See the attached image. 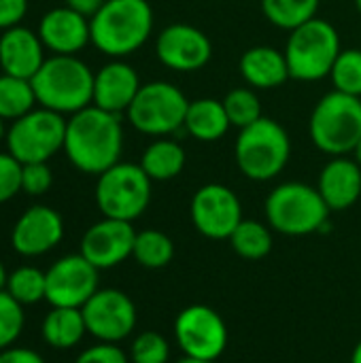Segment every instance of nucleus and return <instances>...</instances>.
I'll return each instance as SVG.
<instances>
[{"instance_id":"obj_15","label":"nucleus","mask_w":361,"mask_h":363,"mask_svg":"<svg viewBox=\"0 0 361 363\" xmlns=\"http://www.w3.org/2000/svg\"><path fill=\"white\" fill-rule=\"evenodd\" d=\"M98 268L89 264L81 253L60 257L45 272L47 296L51 306L83 308L85 302L98 291Z\"/></svg>"},{"instance_id":"obj_18","label":"nucleus","mask_w":361,"mask_h":363,"mask_svg":"<svg viewBox=\"0 0 361 363\" xmlns=\"http://www.w3.org/2000/svg\"><path fill=\"white\" fill-rule=\"evenodd\" d=\"M36 32L51 55H77L91 43L89 17L66 4L47 11L38 21Z\"/></svg>"},{"instance_id":"obj_31","label":"nucleus","mask_w":361,"mask_h":363,"mask_svg":"<svg viewBox=\"0 0 361 363\" xmlns=\"http://www.w3.org/2000/svg\"><path fill=\"white\" fill-rule=\"evenodd\" d=\"M223 106H226V113H228L232 128H238V130H243V128H247V125H251L264 117L257 89H253L249 85L230 89L223 98Z\"/></svg>"},{"instance_id":"obj_5","label":"nucleus","mask_w":361,"mask_h":363,"mask_svg":"<svg viewBox=\"0 0 361 363\" xmlns=\"http://www.w3.org/2000/svg\"><path fill=\"white\" fill-rule=\"evenodd\" d=\"M264 213L274 232L283 236H309L326 228L332 211L317 187L302 181H287L268 194Z\"/></svg>"},{"instance_id":"obj_26","label":"nucleus","mask_w":361,"mask_h":363,"mask_svg":"<svg viewBox=\"0 0 361 363\" xmlns=\"http://www.w3.org/2000/svg\"><path fill=\"white\" fill-rule=\"evenodd\" d=\"M230 245L234 253L245 259H264L274 245L272 228L255 219H243L232 232Z\"/></svg>"},{"instance_id":"obj_33","label":"nucleus","mask_w":361,"mask_h":363,"mask_svg":"<svg viewBox=\"0 0 361 363\" xmlns=\"http://www.w3.org/2000/svg\"><path fill=\"white\" fill-rule=\"evenodd\" d=\"M23 306L6 291H0V351L13 347L23 330Z\"/></svg>"},{"instance_id":"obj_25","label":"nucleus","mask_w":361,"mask_h":363,"mask_svg":"<svg viewBox=\"0 0 361 363\" xmlns=\"http://www.w3.org/2000/svg\"><path fill=\"white\" fill-rule=\"evenodd\" d=\"M40 334H43V340L51 349L68 351V349L77 347L83 340V336L87 334V325H85L81 308L51 306V311L43 319Z\"/></svg>"},{"instance_id":"obj_3","label":"nucleus","mask_w":361,"mask_h":363,"mask_svg":"<svg viewBox=\"0 0 361 363\" xmlns=\"http://www.w3.org/2000/svg\"><path fill=\"white\" fill-rule=\"evenodd\" d=\"M36 102L60 115H74L94 104V70L77 55H51L32 77Z\"/></svg>"},{"instance_id":"obj_14","label":"nucleus","mask_w":361,"mask_h":363,"mask_svg":"<svg viewBox=\"0 0 361 363\" xmlns=\"http://www.w3.org/2000/svg\"><path fill=\"white\" fill-rule=\"evenodd\" d=\"M87 334L100 342H121L136 328V306L119 289H98L81 308Z\"/></svg>"},{"instance_id":"obj_23","label":"nucleus","mask_w":361,"mask_h":363,"mask_svg":"<svg viewBox=\"0 0 361 363\" xmlns=\"http://www.w3.org/2000/svg\"><path fill=\"white\" fill-rule=\"evenodd\" d=\"M232 128L223 100L217 98H196L189 102L183 130L198 143H217Z\"/></svg>"},{"instance_id":"obj_45","label":"nucleus","mask_w":361,"mask_h":363,"mask_svg":"<svg viewBox=\"0 0 361 363\" xmlns=\"http://www.w3.org/2000/svg\"><path fill=\"white\" fill-rule=\"evenodd\" d=\"M177 363H215V362H202V359H191V357H183V359H179Z\"/></svg>"},{"instance_id":"obj_35","label":"nucleus","mask_w":361,"mask_h":363,"mask_svg":"<svg viewBox=\"0 0 361 363\" xmlns=\"http://www.w3.org/2000/svg\"><path fill=\"white\" fill-rule=\"evenodd\" d=\"M53 185V172L47 162L23 164L21 168V191L28 196H43Z\"/></svg>"},{"instance_id":"obj_43","label":"nucleus","mask_w":361,"mask_h":363,"mask_svg":"<svg viewBox=\"0 0 361 363\" xmlns=\"http://www.w3.org/2000/svg\"><path fill=\"white\" fill-rule=\"evenodd\" d=\"M6 132H9V128H6V121L0 117V143H2V140H6Z\"/></svg>"},{"instance_id":"obj_38","label":"nucleus","mask_w":361,"mask_h":363,"mask_svg":"<svg viewBox=\"0 0 361 363\" xmlns=\"http://www.w3.org/2000/svg\"><path fill=\"white\" fill-rule=\"evenodd\" d=\"M28 13V0H0V32L19 26Z\"/></svg>"},{"instance_id":"obj_7","label":"nucleus","mask_w":361,"mask_h":363,"mask_svg":"<svg viewBox=\"0 0 361 363\" xmlns=\"http://www.w3.org/2000/svg\"><path fill=\"white\" fill-rule=\"evenodd\" d=\"M283 51L287 57L289 77L294 81L315 83L330 77L343 45L334 23L323 17H315L289 32Z\"/></svg>"},{"instance_id":"obj_44","label":"nucleus","mask_w":361,"mask_h":363,"mask_svg":"<svg viewBox=\"0 0 361 363\" xmlns=\"http://www.w3.org/2000/svg\"><path fill=\"white\" fill-rule=\"evenodd\" d=\"M351 155H353V160H355V162L361 166V138H360V143L355 145V149H353V153H351Z\"/></svg>"},{"instance_id":"obj_41","label":"nucleus","mask_w":361,"mask_h":363,"mask_svg":"<svg viewBox=\"0 0 361 363\" xmlns=\"http://www.w3.org/2000/svg\"><path fill=\"white\" fill-rule=\"evenodd\" d=\"M6 279H9V274H6V270H4V264L0 262V291L6 287Z\"/></svg>"},{"instance_id":"obj_13","label":"nucleus","mask_w":361,"mask_h":363,"mask_svg":"<svg viewBox=\"0 0 361 363\" xmlns=\"http://www.w3.org/2000/svg\"><path fill=\"white\" fill-rule=\"evenodd\" d=\"M155 55L172 72H198L213 57L209 34L191 23H168L155 36Z\"/></svg>"},{"instance_id":"obj_32","label":"nucleus","mask_w":361,"mask_h":363,"mask_svg":"<svg viewBox=\"0 0 361 363\" xmlns=\"http://www.w3.org/2000/svg\"><path fill=\"white\" fill-rule=\"evenodd\" d=\"M330 81L336 91L361 98V49H343L332 66Z\"/></svg>"},{"instance_id":"obj_34","label":"nucleus","mask_w":361,"mask_h":363,"mask_svg":"<svg viewBox=\"0 0 361 363\" xmlns=\"http://www.w3.org/2000/svg\"><path fill=\"white\" fill-rule=\"evenodd\" d=\"M170 345L160 332H143L134 338L130 363H168Z\"/></svg>"},{"instance_id":"obj_11","label":"nucleus","mask_w":361,"mask_h":363,"mask_svg":"<svg viewBox=\"0 0 361 363\" xmlns=\"http://www.w3.org/2000/svg\"><path fill=\"white\" fill-rule=\"evenodd\" d=\"M174 338L185 357L217 362L228 349V325L211 306L191 304L177 315Z\"/></svg>"},{"instance_id":"obj_27","label":"nucleus","mask_w":361,"mask_h":363,"mask_svg":"<svg viewBox=\"0 0 361 363\" xmlns=\"http://www.w3.org/2000/svg\"><path fill=\"white\" fill-rule=\"evenodd\" d=\"M264 17L279 30H296L319 13L321 0H262Z\"/></svg>"},{"instance_id":"obj_8","label":"nucleus","mask_w":361,"mask_h":363,"mask_svg":"<svg viewBox=\"0 0 361 363\" xmlns=\"http://www.w3.org/2000/svg\"><path fill=\"white\" fill-rule=\"evenodd\" d=\"M189 102L191 100H187L183 89L170 81H149L138 89L134 102L126 111V119L145 136H172L183 130Z\"/></svg>"},{"instance_id":"obj_6","label":"nucleus","mask_w":361,"mask_h":363,"mask_svg":"<svg viewBox=\"0 0 361 363\" xmlns=\"http://www.w3.org/2000/svg\"><path fill=\"white\" fill-rule=\"evenodd\" d=\"M309 136L330 157L353 153L361 138V98L336 89L321 96L309 119Z\"/></svg>"},{"instance_id":"obj_16","label":"nucleus","mask_w":361,"mask_h":363,"mask_svg":"<svg viewBox=\"0 0 361 363\" xmlns=\"http://www.w3.org/2000/svg\"><path fill=\"white\" fill-rule=\"evenodd\" d=\"M136 230L130 221L104 217L87 228L81 238V255L98 270H109L132 257Z\"/></svg>"},{"instance_id":"obj_37","label":"nucleus","mask_w":361,"mask_h":363,"mask_svg":"<svg viewBox=\"0 0 361 363\" xmlns=\"http://www.w3.org/2000/svg\"><path fill=\"white\" fill-rule=\"evenodd\" d=\"M74 363H130V357L113 342H100L85 349Z\"/></svg>"},{"instance_id":"obj_30","label":"nucleus","mask_w":361,"mask_h":363,"mask_svg":"<svg viewBox=\"0 0 361 363\" xmlns=\"http://www.w3.org/2000/svg\"><path fill=\"white\" fill-rule=\"evenodd\" d=\"M21 306H32L45 300L47 296V277L43 270L34 266H21L13 270L6 279L4 287Z\"/></svg>"},{"instance_id":"obj_39","label":"nucleus","mask_w":361,"mask_h":363,"mask_svg":"<svg viewBox=\"0 0 361 363\" xmlns=\"http://www.w3.org/2000/svg\"><path fill=\"white\" fill-rule=\"evenodd\" d=\"M0 363H45V359L36 351L9 347V349L0 351Z\"/></svg>"},{"instance_id":"obj_12","label":"nucleus","mask_w":361,"mask_h":363,"mask_svg":"<svg viewBox=\"0 0 361 363\" xmlns=\"http://www.w3.org/2000/svg\"><path fill=\"white\" fill-rule=\"evenodd\" d=\"M194 228L211 240H230L243 221V204L234 189L221 183L202 185L189 204Z\"/></svg>"},{"instance_id":"obj_1","label":"nucleus","mask_w":361,"mask_h":363,"mask_svg":"<svg viewBox=\"0 0 361 363\" xmlns=\"http://www.w3.org/2000/svg\"><path fill=\"white\" fill-rule=\"evenodd\" d=\"M123 138L121 115L91 104L66 119L64 153L79 172L98 177L121 162Z\"/></svg>"},{"instance_id":"obj_9","label":"nucleus","mask_w":361,"mask_h":363,"mask_svg":"<svg viewBox=\"0 0 361 363\" xmlns=\"http://www.w3.org/2000/svg\"><path fill=\"white\" fill-rule=\"evenodd\" d=\"M151 179L140 164L119 162L98 174L96 181V204L104 217L134 221L151 202Z\"/></svg>"},{"instance_id":"obj_47","label":"nucleus","mask_w":361,"mask_h":363,"mask_svg":"<svg viewBox=\"0 0 361 363\" xmlns=\"http://www.w3.org/2000/svg\"><path fill=\"white\" fill-rule=\"evenodd\" d=\"M260 2H262V0H260Z\"/></svg>"},{"instance_id":"obj_24","label":"nucleus","mask_w":361,"mask_h":363,"mask_svg":"<svg viewBox=\"0 0 361 363\" xmlns=\"http://www.w3.org/2000/svg\"><path fill=\"white\" fill-rule=\"evenodd\" d=\"M185 164L187 153L183 145L170 136L153 138L140 155V166L151 181H170L183 172Z\"/></svg>"},{"instance_id":"obj_42","label":"nucleus","mask_w":361,"mask_h":363,"mask_svg":"<svg viewBox=\"0 0 361 363\" xmlns=\"http://www.w3.org/2000/svg\"><path fill=\"white\" fill-rule=\"evenodd\" d=\"M351 363H361V340L355 345L353 355H351Z\"/></svg>"},{"instance_id":"obj_21","label":"nucleus","mask_w":361,"mask_h":363,"mask_svg":"<svg viewBox=\"0 0 361 363\" xmlns=\"http://www.w3.org/2000/svg\"><path fill=\"white\" fill-rule=\"evenodd\" d=\"M317 189L330 211H347L361 196V166L349 155L332 157L319 172Z\"/></svg>"},{"instance_id":"obj_10","label":"nucleus","mask_w":361,"mask_h":363,"mask_svg":"<svg viewBox=\"0 0 361 363\" xmlns=\"http://www.w3.org/2000/svg\"><path fill=\"white\" fill-rule=\"evenodd\" d=\"M66 117L49 108H32L28 115L11 121L6 132V151L21 164L49 162L64 151Z\"/></svg>"},{"instance_id":"obj_19","label":"nucleus","mask_w":361,"mask_h":363,"mask_svg":"<svg viewBox=\"0 0 361 363\" xmlns=\"http://www.w3.org/2000/svg\"><path fill=\"white\" fill-rule=\"evenodd\" d=\"M143 81L132 64L126 60H109L94 72V106L126 115Z\"/></svg>"},{"instance_id":"obj_2","label":"nucleus","mask_w":361,"mask_h":363,"mask_svg":"<svg viewBox=\"0 0 361 363\" xmlns=\"http://www.w3.org/2000/svg\"><path fill=\"white\" fill-rule=\"evenodd\" d=\"M153 6L149 0H106L91 17V45L111 60H123L153 34Z\"/></svg>"},{"instance_id":"obj_20","label":"nucleus","mask_w":361,"mask_h":363,"mask_svg":"<svg viewBox=\"0 0 361 363\" xmlns=\"http://www.w3.org/2000/svg\"><path fill=\"white\" fill-rule=\"evenodd\" d=\"M45 45L38 32L26 26H13L0 34V68L4 74L32 81L38 68L45 64Z\"/></svg>"},{"instance_id":"obj_40","label":"nucleus","mask_w":361,"mask_h":363,"mask_svg":"<svg viewBox=\"0 0 361 363\" xmlns=\"http://www.w3.org/2000/svg\"><path fill=\"white\" fill-rule=\"evenodd\" d=\"M104 2H106V0H66V6L79 11V13L85 15V17H91Z\"/></svg>"},{"instance_id":"obj_29","label":"nucleus","mask_w":361,"mask_h":363,"mask_svg":"<svg viewBox=\"0 0 361 363\" xmlns=\"http://www.w3.org/2000/svg\"><path fill=\"white\" fill-rule=\"evenodd\" d=\"M132 257L143 268L162 270L174 257V242L162 230H143V232H136Z\"/></svg>"},{"instance_id":"obj_17","label":"nucleus","mask_w":361,"mask_h":363,"mask_svg":"<svg viewBox=\"0 0 361 363\" xmlns=\"http://www.w3.org/2000/svg\"><path fill=\"white\" fill-rule=\"evenodd\" d=\"M64 238L62 215L45 204L26 208L11 230V245L23 257H38L55 249Z\"/></svg>"},{"instance_id":"obj_36","label":"nucleus","mask_w":361,"mask_h":363,"mask_svg":"<svg viewBox=\"0 0 361 363\" xmlns=\"http://www.w3.org/2000/svg\"><path fill=\"white\" fill-rule=\"evenodd\" d=\"M21 168L23 164L9 151L0 153V204L13 200L21 191Z\"/></svg>"},{"instance_id":"obj_46","label":"nucleus","mask_w":361,"mask_h":363,"mask_svg":"<svg viewBox=\"0 0 361 363\" xmlns=\"http://www.w3.org/2000/svg\"><path fill=\"white\" fill-rule=\"evenodd\" d=\"M355 9H357V13L361 15V0H355Z\"/></svg>"},{"instance_id":"obj_4","label":"nucleus","mask_w":361,"mask_h":363,"mask_svg":"<svg viewBox=\"0 0 361 363\" xmlns=\"http://www.w3.org/2000/svg\"><path fill=\"white\" fill-rule=\"evenodd\" d=\"M291 157V138L287 130L270 117L238 130L234 140V160L238 170L257 183L277 179Z\"/></svg>"},{"instance_id":"obj_28","label":"nucleus","mask_w":361,"mask_h":363,"mask_svg":"<svg viewBox=\"0 0 361 363\" xmlns=\"http://www.w3.org/2000/svg\"><path fill=\"white\" fill-rule=\"evenodd\" d=\"M36 94L32 81L0 74V117L4 121H15L36 108Z\"/></svg>"},{"instance_id":"obj_22","label":"nucleus","mask_w":361,"mask_h":363,"mask_svg":"<svg viewBox=\"0 0 361 363\" xmlns=\"http://www.w3.org/2000/svg\"><path fill=\"white\" fill-rule=\"evenodd\" d=\"M238 72L243 81L257 91L277 89L287 79H291L285 51L272 45L249 47L238 60Z\"/></svg>"}]
</instances>
